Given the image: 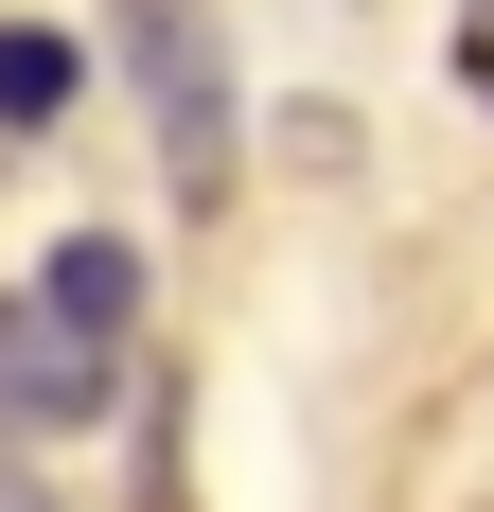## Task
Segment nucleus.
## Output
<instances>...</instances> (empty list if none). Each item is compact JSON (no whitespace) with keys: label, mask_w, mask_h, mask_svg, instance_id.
I'll use <instances>...</instances> for the list:
<instances>
[{"label":"nucleus","mask_w":494,"mask_h":512,"mask_svg":"<svg viewBox=\"0 0 494 512\" xmlns=\"http://www.w3.org/2000/svg\"><path fill=\"white\" fill-rule=\"evenodd\" d=\"M53 301L89 318V336H124V318H142V265L106 248V230H71V248H53Z\"/></svg>","instance_id":"20e7f679"},{"label":"nucleus","mask_w":494,"mask_h":512,"mask_svg":"<svg viewBox=\"0 0 494 512\" xmlns=\"http://www.w3.org/2000/svg\"><path fill=\"white\" fill-rule=\"evenodd\" d=\"M106 53H124V89H142V124H159V195L230 212L247 124H230V36H212V0H106Z\"/></svg>","instance_id":"f257e3e1"},{"label":"nucleus","mask_w":494,"mask_h":512,"mask_svg":"<svg viewBox=\"0 0 494 512\" xmlns=\"http://www.w3.org/2000/svg\"><path fill=\"white\" fill-rule=\"evenodd\" d=\"M106 389H124V354H106L89 318L53 301V283H36V301H0V442H53V424H89Z\"/></svg>","instance_id":"f03ea898"},{"label":"nucleus","mask_w":494,"mask_h":512,"mask_svg":"<svg viewBox=\"0 0 494 512\" xmlns=\"http://www.w3.org/2000/svg\"><path fill=\"white\" fill-rule=\"evenodd\" d=\"M71 71H89V53L53 36V18H0V124H18V142H36V124H71Z\"/></svg>","instance_id":"7ed1b4c3"},{"label":"nucleus","mask_w":494,"mask_h":512,"mask_svg":"<svg viewBox=\"0 0 494 512\" xmlns=\"http://www.w3.org/2000/svg\"><path fill=\"white\" fill-rule=\"evenodd\" d=\"M459 89L494 106V0H459Z\"/></svg>","instance_id":"39448f33"},{"label":"nucleus","mask_w":494,"mask_h":512,"mask_svg":"<svg viewBox=\"0 0 494 512\" xmlns=\"http://www.w3.org/2000/svg\"><path fill=\"white\" fill-rule=\"evenodd\" d=\"M0 512H53V477H18V442H0Z\"/></svg>","instance_id":"423d86ee"}]
</instances>
